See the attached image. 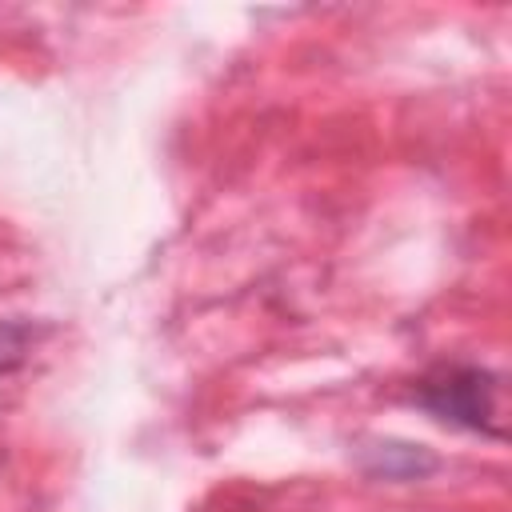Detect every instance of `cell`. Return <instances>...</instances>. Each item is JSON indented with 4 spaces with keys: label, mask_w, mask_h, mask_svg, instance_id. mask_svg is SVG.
<instances>
[{
    "label": "cell",
    "mask_w": 512,
    "mask_h": 512,
    "mask_svg": "<svg viewBox=\"0 0 512 512\" xmlns=\"http://www.w3.org/2000/svg\"><path fill=\"white\" fill-rule=\"evenodd\" d=\"M420 404L432 408L440 420L476 428V432H496V376L484 368H440L420 384Z\"/></svg>",
    "instance_id": "1"
},
{
    "label": "cell",
    "mask_w": 512,
    "mask_h": 512,
    "mask_svg": "<svg viewBox=\"0 0 512 512\" xmlns=\"http://www.w3.org/2000/svg\"><path fill=\"white\" fill-rule=\"evenodd\" d=\"M24 348H28V328L24 324H0V372L16 368L24 360Z\"/></svg>",
    "instance_id": "2"
}]
</instances>
